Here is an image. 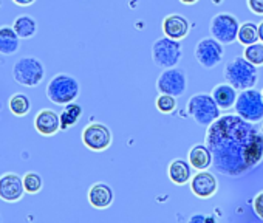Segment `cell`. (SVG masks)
Instances as JSON below:
<instances>
[{
  "label": "cell",
  "instance_id": "5b68a950",
  "mask_svg": "<svg viewBox=\"0 0 263 223\" xmlns=\"http://www.w3.org/2000/svg\"><path fill=\"white\" fill-rule=\"evenodd\" d=\"M45 65L41 59L34 56H24L17 59L13 65V78L17 84L34 88L37 87L45 78Z\"/></svg>",
  "mask_w": 263,
  "mask_h": 223
},
{
  "label": "cell",
  "instance_id": "52a82bcc",
  "mask_svg": "<svg viewBox=\"0 0 263 223\" xmlns=\"http://www.w3.org/2000/svg\"><path fill=\"white\" fill-rule=\"evenodd\" d=\"M181 56H183V48L180 41L171 39L167 36L157 39L152 45V59L155 65H158L163 70L177 67L178 62L181 61Z\"/></svg>",
  "mask_w": 263,
  "mask_h": 223
},
{
  "label": "cell",
  "instance_id": "e575fe53",
  "mask_svg": "<svg viewBox=\"0 0 263 223\" xmlns=\"http://www.w3.org/2000/svg\"><path fill=\"white\" fill-rule=\"evenodd\" d=\"M0 223H2V215H0Z\"/></svg>",
  "mask_w": 263,
  "mask_h": 223
},
{
  "label": "cell",
  "instance_id": "9c48e42d",
  "mask_svg": "<svg viewBox=\"0 0 263 223\" xmlns=\"http://www.w3.org/2000/svg\"><path fill=\"white\" fill-rule=\"evenodd\" d=\"M157 90L158 93L172 95L180 98L187 90V76L186 71L180 67H172L163 70V73L157 79Z\"/></svg>",
  "mask_w": 263,
  "mask_h": 223
},
{
  "label": "cell",
  "instance_id": "2e32d148",
  "mask_svg": "<svg viewBox=\"0 0 263 223\" xmlns=\"http://www.w3.org/2000/svg\"><path fill=\"white\" fill-rule=\"evenodd\" d=\"M87 200L91 208L95 209H107L113 205L115 200V192L111 186H108L104 181L93 183L87 192Z\"/></svg>",
  "mask_w": 263,
  "mask_h": 223
},
{
  "label": "cell",
  "instance_id": "4fadbf2b",
  "mask_svg": "<svg viewBox=\"0 0 263 223\" xmlns=\"http://www.w3.org/2000/svg\"><path fill=\"white\" fill-rule=\"evenodd\" d=\"M189 184H191L192 194L198 198H203V200L214 197L218 191V180L208 169L206 171H197V174L192 175Z\"/></svg>",
  "mask_w": 263,
  "mask_h": 223
},
{
  "label": "cell",
  "instance_id": "44dd1931",
  "mask_svg": "<svg viewBox=\"0 0 263 223\" xmlns=\"http://www.w3.org/2000/svg\"><path fill=\"white\" fill-rule=\"evenodd\" d=\"M13 28L21 39H31L37 33V21L33 16L22 14V16L14 19Z\"/></svg>",
  "mask_w": 263,
  "mask_h": 223
},
{
  "label": "cell",
  "instance_id": "9a60e30c",
  "mask_svg": "<svg viewBox=\"0 0 263 223\" xmlns=\"http://www.w3.org/2000/svg\"><path fill=\"white\" fill-rule=\"evenodd\" d=\"M161 28H163L164 36L175 39V41H183L191 33V22L187 21V17L174 13V14H167L163 19Z\"/></svg>",
  "mask_w": 263,
  "mask_h": 223
},
{
  "label": "cell",
  "instance_id": "ac0fdd59",
  "mask_svg": "<svg viewBox=\"0 0 263 223\" xmlns=\"http://www.w3.org/2000/svg\"><path fill=\"white\" fill-rule=\"evenodd\" d=\"M187 161L195 171H206L212 166L214 158H212L211 149L204 143V144H195L191 147L187 154Z\"/></svg>",
  "mask_w": 263,
  "mask_h": 223
},
{
  "label": "cell",
  "instance_id": "3957f363",
  "mask_svg": "<svg viewBox=\"0 0 263 223\" xmlns=\"http://www.w3.org/2000/svg\"><path fill=\"white\" fill-rule=\"evenodd\" d=\"M187 114L198 126H211L221 117V108L209 93H197L186 104Z\"/></svg>",
  "mask_w": 263,
  "mask_h": 223
},
{
  "label": "cell",
  "instance_id": "7402d4cb",
  "mask_svg": "<svg viewBox=\"0 0 263 223\" xmlns=\"http://www.w3.org/2000/svg\"><path fill=\"white\" fill-rule=\"evenodd\" d=\"M82 117V107L78 102H70L64 105L62 112L59 114L61 118V131H68L70 127L76 126Z\"/></svg>",
  "mask_w": 263,
  "mask_h": 223
},
{
  "label": "cell",
  "instance_id": "d6a6232c",
  "mask_svg": "<svg viewBox=\"0 0 263 223\" xmlns=\"http://www.w3.org/2000/svg\"><path fill=\"white\" fill-rule=\"evenodd\" d=\"M180 2L183 4V5H195L198 0H180Z\"/></svg>",
  "mask_w": 263,
  "mask_h": 223
},
{
  "label": "cell",
  "instance_id": "ba28073f",
  "mask_svg": "<svg viewBox=\"0 0 263 223\" xmlns=\"http://www.w3.org/2000/svg\"><path fill=\"white\" fill-rule=\"evenodd\" d=\"M238 28H240L238 19L231 13L215 14L211 19V25H209L211 36L220 41L223 45H229L237 41Z\"/></svg>",
  "mask_w": 263,
  "mask_h": 223
},
{
  "label": "cell",
  "instance_id": "8fae6325",
  "mask_svg": "<svg viewBox=\"0 0 263 223\" xmlns=\"http://www.w3.org/2000/svg\"><path fill=\"white\" fill-rule=\"evenodd\" d=\"M224 56L223 44L215 38H204L195 45V58L198 64L204 68L217 67Z\"/></svg>",
  "mask_w": 263,
  "mask_h": 223
},
{
  "label": "cell",
  "instance_id": "1f68e13d",
  "mask_svg": "<svg viewBox=\"0 0 263 223\" xmlns=\"http://www.w3.org/2000/svg\"><path fill=\"white\" fill-rule=\"evenodd\" d=\"M206 220V217H203V215H194V217H191V221H204Z\"/></svg>",
  "mask_w": 263,
  "mask_h": 223
},
{
  "label": "cell",
  "instance_id": "8992f818",
  "mask_svg": "<svg viewBox=\"0 0 263 223\" xmlns=\"http://www.w3.org/2000/svg\"><path fill=\"white\" fill-rule=\"evenodd\" d=\"M237 115L243 120L251 123H260L263 120V96L261 91L257 88H246L240 90L235 105H234Z\"/></svg>",
  "mask_w": 263,
  "mask_h": 223
},
{
  "label": "cell",
  "instance_id": "f546056e",
  "mask_svg": "<svg viewBox=\"0 0 263 223\" xmlns=\"http://www.w3.org/2000/svg\"><path fill=\"white\" fill-rule=\"evenodd\" d=\"M36 2V0H13V4L17 7H30Z\"/></svg>",
  "mask_w": 263,
  "mask_h": 223
},
{
  "label": "cell",
  "instance_id": "30bf717a",
  "mask_svg": "<svg viewBox=\"0 0 263 223\" xmlns=\"http://www.w3.org/2000/svg\"><path fill=\"white\" fill-rule=\"evenodd\" d=\"M81 138L84 146L93 152H104L113 143L111 131L102 123H91L85 126L81 134Z\"/></svg>",
  "mask_w": 263,
  "mask_h": 223
},
{
  "label": "cell",
  "instance_id": "603a6c76",
  "mask_svg": "<svg viewBox=\"0 0 263 223\" xmlns=\"http://www.w3.org/2000/svg\"><path fill=\"white\" fill-rule=\"evenodd\" d=\"M8 108L10 112L17 117V118H24L30 114V110H31V101L30 98L25 95V93H14L11 95V98L8 99Z\"/></svg>",
  "mask_w": 263,
  "mask_h": 223
},
{
  "label": "cell",
  "instance_id": "4316f807",
  "mask_svg": "<svg viewBox=\"0 0 263 223\" xmlns=\"http://www.w3.org/2000/svg\"><path fill=\"white\" fill-rule=\"evenodd\" d=\"M24 186H25V191L27 194H39L44 188V181H42V177L37 174V172H27L24 177Z\"/></svg>",
  "mask_w": 263,
  "mask_h": 223
},
{
  "label": "cell",
  "instance_id": "ffe728a7",
  "mask_svg": "<svg viewBox=\"0 0 263 223\" xmlns=\"http://www.w3.org/2000/svg\"><path fill=\"white\" fill-rule=\"evenodd\" d=\"M212 98L215 99V102L218 104V107L221 110H229L235 105L237 101V88L232 87L231 84L224 82V84H218L212 88Z\"/></svg>",
  "mask_w": 263,
  "mask_h": 223
},
{
  "label": "cell",
  "instance_id": "4dcf8cb0",
  "mask_svg": "<svg viewBox=\"0 0 263 223\" xmlns=\"http://www.w3.org/2000/svg\"><path fill=\"white\" fill-rule=\"evenodd\" d=\"M258 41L263 42V21L258 24Z\"/></svg>",
  "mask_w": 263,
  "mask_h": 223
},
{
  "label": "cell",
  "instance_id": "83f0119b",
  "mask_svg": "<svg viewBox=\"0 0 263 223\" xmlns=\"http://www.w3.org/2000/svg\"><path fill=\"white\" fill-rule=\"evenodd\" d=\"M252 208H254V212L263 220V191H260L254 200H252Z\"/></svg>",
  "mask_w": 263,
  "mask_h": 223
},
{
  "label": "cell",
  "instance_id": "cb8c5ba5",
  "mask_svg": "<svg viewBox=\"0 0 263 223\" xmlns=\"http://www.w3.org/2000/svg\"><path fill=\"white\" fill-rule=\"evenodd\" d=\"M237 41H238L241 45H245V47L258 42V25L254 24V22L240 24L238 34H237Z\"/></svg>",
  "mask_w": 263,
  "mask_h": 223
},
{
  "label": "cell",
  "instance_id": "7c38bea8",
  "mask_svg": "<svg viewBox=\"0 0 263 223\" xmlns=\"http://www.w3.org/2000/svg\"><path fill=\"white\" fill-rule=\"evenodd\" d=\"M24 178L14 172H5L0 175V200L8 203H17L25 195Z\"/></svg>",
  "mask_w": 263,
  "mask_h": 223
},
{
  "label": "cell",
  "instance_id": "d6986e66",
  "mask_svg": "<svg viewBox=\"0 0 263 223\" xmlns=\"http://www.w3.org/2000/svg\"><path fill=\"white\" fill-rule=\"evenodd\" d=\"M21 38L10 25L0 27V54L13 56L21 50Z\"/></svg>",
  "mask_w": 263,
  "mask_h": 223
},
{
  "label": "cell",
  "instance_id": "f1b7e54d",
  "mask_svg": "<svg viewBox=\"0 0 263 223\" xmlns=\"http://www.w3.org/2000/svg\"><path fill=\"white\" fill-rule=\"evenodd\" d=\"M248 8L255 16H263V0H248Z\"/></svg>",
  "mask_w": 263,
  "mask_h": 223
},
{
  "label": "cell",
  "instance_id": "5bb4252c",
  "mask_svg": "<svg viewBox=\"0 0 263 223\" xmlns=\"http://www.w3.org/2000/svg\"><path fill=\"white\" fill-rule=\"evenodd\" d=\"M33 126L34 131L42 137H54L61 131V118L54 110L42 108L36 114Z\"/></svg>",
  "mask_w": 263,
  "mask_h": 223
},
{
  "label": "cell",
  "instance_id": "277c9868",
  "mask_svg": "<svg viewBox=\"0 0 263 223\" xmlns=\"http://www.w3.org/2000/svg\"><path fill=\"white\" fill-rule=\"evenodd\" d=\"M79 93V81L68 73L54 75L47 85V98L56 105H67L70 102H74Z\"/></svg>",
  "mask_w": 263,
  "mask_h": 223
},
{
  "label": "cell",
  "instance_id": "e0dca14e",
  "mask_svg": "<svg viewBox=\"0 0 263 223\" xmlns=\"http://www.w3.org/2000/svg\"><path fill=\"white\" fill-rule=\"evenodd\" d=\"M167 175H169L171 181L175 183L177 186H184L192 178V166L189 161H186L183 158H175L169 163Z\"/></svg>",
  "mask_w": 263,
  "mask_h": 223
},
{
  "label": "cell",
  "instance_id": "6da1fadb",
  "mask_svg": "<svg viewBox=\"0 0 263 223\" xmlns=\"http://www.w3.org/2000/svg\"><path fill=\"white\" fill-rule=\"evenodd\" d=\"M204 143L214 169L226 177L246 175L263 161V132L240 115H223L208 126Z\"/></svg>",
  "mask_w": 263,
  "mask_h": 223
},
{
  "label": "cell",
  "instance_id": "d4e9b609",
  "mask_svg": "<svg viewBox=\"0 0 263 223\" xmlns=\"http://www.w3.org/2000/svg\"><path fill=\"white\" fill-rule=\"evenodd\" d=\"M243 56L255 67L263 65V42H255V44L246 45L243 50Z\"/></svg>",
  "mask_w": 263,
  "mask_h": 223
},
{
  "label": "cell",
  "instance_id": "7a4b0ae2",
  "mask_svg": "<svg viewBox=\"0 0 263 223\" xmlns=\"http://www.w3.org/2000/svg\"><path fill=\"white\" fill-rule=\"evenodd\" d=\"M223 76L224 81L237 90H246L257 84L258 71L257 67L251 64L245 56H237L224 65Z\"/></svg>",
  "mask_w": 263,
  "mask_h": 223
},
{
  "label": "cell",
  "instance_id": "d590c367",
  "mask_svg": "<svg viewBox=\"0 0 263 223\" xmlns=\"http://www.w3.org/2000/svg\"><path fill=\"white\" fill-rule=\"evenodd\" d=\"M261 96H263V91H261Z\"/></svg>",
  "mask_w": 263,
  "mask_h": 223
},
{
  "label": "cell",
  "instance_id": "836d02e7",
  "mask_svg": "<svg viewBox=\"0 0 263 223\" xmlns=\"http://www.w3.org/2000/svg\"><path fill=\"white\" fill-rule=\"evenodd\" d=\"M0 117H2V102H0Z\"/></svg>",
  "mask_w": 263,
  "mask_h": 223
},
{
  "label": "cell",
  "instance_id": "484cf974",
  "mask_svg": "<svg viewBox=\"0 0 263 223\" xmlns=\"http://www.w3.org/2000/svg\"><path fill=\"white\" fill-rule=\"evenodd\" d=\"M155 105L158 108V112L164 115H171L177 110V98L172 96V95H166V93H160L157 101H155Z\"/></svg>",
  "mask_w": 263,
  "mask_h": 223
}]
</instances>
